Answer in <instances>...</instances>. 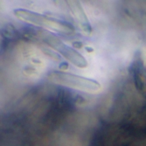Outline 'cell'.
Instances as JSON below:
<instances>
[{"label":"cell","instance_id":"obj_4","mask_svg":"<svg viewBox=\"0 0 146 146\" xmlns=\"http://www.w3.org/2000/svg\"><path fill=\"white\" fill-rule=\"evenodd\" d=\"M66 2L75 19L81 29L86 33H91L92 27L81 3L78 1L75 0L67 1Z\"/></svg>","mask_w":146,"mask_h":146},{"label":"cell","instance_id":"obj_3","mask_svg":"<svg viewBox=\"0 0 146 146\" xmlns=\"http://www.w3.org/2000/svg\"><path fill=\"white\" fill-rule=\"evenodd\" d=\"M43 40L74 66L79 68L87 67V62L80 52L66 45L52 34L47 33L44 34Z\"/></svg>","mask_w":146,"mask_h":146},{"label":"cell","instance_id":"obj_6","mask_svg":"<svg viewBox=\"0 0 146 146\" xmlns=\"http://www.w3.org/2000/svg\"><path fill=\"white\" fill-rule=\"evenodd\" d=\"M84 143H85V142H84ZM84 143H83V144H84ZM83 144H82V145H83Z\"/></svg>","mask_w":146,"mask_h":146},{"label":"cell","instance_id":"obj_5","mask_svg":"<svg viewBox=\"0 0 146 146\" xmlns=\"http://www.w3.org/2000/svg\"><path fill=\"white\" fill-rule=\"evenodd\" d=\"M76 43V44H75V43H74L73 44H74V46L75 47H76V48H80L82 46V43H80V42H75Z\"/></svg>","mask_w":146,"mask_h":146},{"label":"cell","instance_id":"obj_1","mask_svg":"<svg viewBox=\"0 0 146 146\" xmlns=\"http://www.w3.org/2000/svg\"><path fill=\"white\" fill-rule=\"evenodd\" d=\"M14 14L26 22L56 32L68 33L74 31V26L69 22L27 9H16L14 10Z\"/></svg>","mask_w":146,"mask_h":146},{"label":"cell","instance_id":"obj_2","mask_svg":"<svg viewBox=\"0 0 146 146\" xmlns=\"http://www.w3.org/2000/svg\"><path fill=\"white\" fill-rule=\"evenodd\" d=\"M48 77L51 81L56 84L86 91H96L101 87L95 80L68 72L54 71L50 73Z\"/></svg>","mask_w":146,"mask_h":146}]
</instances>
